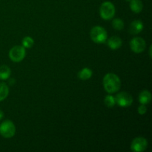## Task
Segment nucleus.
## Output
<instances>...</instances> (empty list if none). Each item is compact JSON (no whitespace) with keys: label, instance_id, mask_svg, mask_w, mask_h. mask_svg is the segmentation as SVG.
I'll use <instances>...</instances> for the list:
<instances>
[{"label":"nucleus","instance_id":"obj_13","mask_svg":"<svg viewBox=\"0 0 152 152\" xmlns=\"http://www.w3.org/2000/svg\"><path fill=\"white\" fill-rule=\"evenodd\" d=\"M92 74H93V72L90 68H84L78 73V77L80 80L85 81V80H89L92 77Z\"/></svg>","mask_w":152,"mask_h":152},{"label":"nucleus","instance_id":"obj_21","mask_svg":"<svg viewBox=\"0 0 152 152\" xmlns=\"http://www.w3.org/2000/svg\"><path fill=\"white\" fill-rule=\"evenodd\" d=\"M149 56H151V46L150 47V49H149Z\"/></svg>","mask_w":152,"mask_h":152},{"label":"nucleus","instance_id":"obj_20","mask_svg":"<svg viewBox=\"0 0 152 152\" xmlns=\"http://www.w3.org/2000/svg\"><path fill=\"white\" fill-rule=\"evenodd\" d=\"M3 117H4V113L2 112V111L0 110V120H1Z\"/></svg>","mask_w":152,"mask_h":152},{"label":"nucleus","instance_id":"obj_7","mask_svg":"<svg viewBox=\"0 0 152 152\" xmlns=\"http://www.w3.org/2000/svg\"><path fill=\"white\" fill-rule=\"evenodd\" d=\"M130 47L133 52L140 53L145 50L146 48V43L145 40L141 37H134L131 40Z\"/></svg>","mask_w":152,"mask_h":152},{"label":"nucleus","instance_id":"obj_4","mask_svg":"<svg viewBox=\"0 0 152 152\" xmlns=\"http://www.w3.org/2000/svg\"><path fill=\"white\" fill-rule=\"evenodd\" d=\"M16 133V126L10 120H5L0 124V134L4 138H11Z\"/></svg>","mask_w":152,"mask_h":152},{"label":"nucleus","instance_id":"obj_11","mask_svg":"<svg viewBox=\"0 0 152 152\" xmlns=\"http://www.w3.org/2000/svg\"><path fill=\"white\" fill-rule=\"evenodd\" d=\"M151 100V94L149 91L144 90L140 94L139 102L142 105H147Z\"/></svg>","mask_w":152,"mask_h":152},{"label":"nucleus","instance_id":"obj_12","mask_svg":"<svg viewBox=\"0 0 152 152\" xmlns=\"http://www.w3.org/2000/svg\"><path fill=\"white\" fill-rule=\"evenodd\" d=\"M129 2H130L131 10L134 13H139L142 11L143 5H142V2L141 0H131Z\"/></svg>","mask_w":152,"mask_h":152},{"label":"nucleus","instance_id":"obj_19","mask_svg":"<svg viewBox=\"0 0 152 152\" xmlns=\"http://www.w3.org/2000/svg\"><path fill=\"white\" fill-rule=\"evenodd\" d=\"M138 113H139L140 115H143V114H145V113L147 112V107L145 106V105H142V104H141V105H140L139 107H138Z\"/></svg>","mask_w":152,"mask_h":152},{"label":"nucleus","instance_id":"obj_3","mask_svg":"<svg viewBox=\"0 0 152 152\" xmlns=\"http://www.w3.org/2000/svg\"><path fill=\"white\" fill-rule=\"evenodd\" d=\"M115 7L111 1H105L102 3L99 8V13L101 17L105 20L112 19L115 15Z\"/></svg>","mask_w":152,"mask_h":152},{"label":"nucleus","instance_id":"obj_14","mask_svg":"<svg viewBox=\"0 0 152 152\" xmlns=\"http://www.w3.org/2000/svg\"><path fill=\"white\" fill-rule=\"evenodd\" d=\"M10 74H11V71L8 66H7V65L0 66V80H7L10 77Z\"/></svg>","mask_w":152,"mask_h":152},{"label":"nucleus","instance_id":"obj_16","mask_svg":"<svg viewBox=\"0 0 152 152\" xmlns=\"http://www.w3.org/2000/svg\"><path fill=\"white\" fill-rule=\"evenodd\" d=\"M124 22L121 19H114L112 22L113 28L117 31H122L124 28Z\"/></svg>","mask_w":152,"mask_h":152},{"label":"nucleus","instance_id":"obj_1","mask_svg":"<svg viewBox=\"0 0 152 152\" xmlns=\"http://www.w3.org/2000/svg\"><path fill=\"white\" fill-rule=\"evenodd\" d=\"M103 87L108 94L116 93L121 87L120 79L117 74L108 73L103 78Z\"/></svg>","mask_w":152,"mask_h":152},{"label":"nucleus","instance_id":"obj_10","mask_svg":"<svg viewBox=\"0 0 152 152\" xmlns=\"http://www.w3.org/2000/svg\"><path fill=\"white\" fill-rule=\"evenodd\" d=\"M122 44H123V42H122L121 38L117 36H113L108 40V47L112 50H117L120 48L122 46Z\"/></svg>","mask_w":152,"mask_h":152},{"label":"nucleus","instance_id":"obj_18","mask_svg":"<svg viewBox=\"0 0 152 152\" xmlns=\"http://www.w3.org/2000/svg\"><path fill=\"white\" fill-rule=\"evenodd\" d=\"M104 102H105V105L107 107H109V108H112L116 104L115 98L113 96H111V95H108V96H105Z\"/></svg>","mask_w":152,"mask_h":152},{"label":"nucleus","instance_id":"obj_5","mask_svg":"<svg viewBox=\"0 0 152 152\" xmlns=\"http://www.w3.org/2000/svg\"><path fill=\"white\" fill-rule=\"evenodd\" d=\"M26 52L23 46H14L9 51V57L13 62H19L25 58Z\"/></svg>","mask_w":152,"mask_h":152},{"label":"nucleus","instance_id":"obj_22","mask_svg":"<svg viewBox=\"0 0 152 152\" xmlns=\"http://www.w3.org/2000/svg\"><path fill=\"white\" fill-rule=\"evenodd\" d=\"M126 1H130L131 0H126Z\"/></svg>","mask_w":152,"mask_h":152},{"label":"nucleus","instance_id":"obj_2","mask_svg":"<svg viewBox=\"0 0 152 152\" xmlns=\"http://www.w3.org/2000/svg\"><path fill=\"white\" fill-rule=\"evenodd\" d=\"M90 36L92 41L97 44H102V43L105 42L107 37H108L107 31H105V28L101 26L94 27L91 30Z\"/></svg>","mask_w":152,"mask_h":152},{"label":"nucleus","instance_id":"obj_9","mask_svg":"<svg viewBox=\"0 0 152 152\" xmlns=\"http://www.w3.org/2000/svg\"><path fill=\"white\" fill-rule=\"evenodd\" d=\"M143 29V24L140 20H134L131 23L129 31L132 35L140 34Z\"/></svg>","mask_w":152,"mask_h":152},{"label":"nucleus","instance_id":"obj_15","mask_svg":"<svg viewBox=\"0 0 152 152\" xmlns=\"http://www.w3.org/2000/svg\"><path fill=\"white\" fill-rule=\"evenodd\" d=\"M9 94V88L4 83H0V102L7 98Z\"/></svg>","mask_w":152,"mask_h":152},{"label":"nucleus","instance_id":"obj_6","mask_svg":"<svg viewBox=\"0 0 152 152\" xmlns=\"http://www.w3.org/2000/svg\"><path fill=\"white\" fill-rule=\"evenodd\" d=\"M116 103L120 107H129L132 105L133 102V97L130 94L127 92H120L117 94V96H115Z\"/></svg>","mask_w":152,"mask_h":152},{"label":"nucleus","instance_id":"obj_8","mask_svg":"<svg viewBox=\"0 0 152 152\" xmlns=\"http://www.w3.org/2000/svg\"><path fill=\"white\" fill-rule=\"evenodd\" d=\"M148 147V141L144 137H136L131 144V149L134 152H142Z\"/></svg>","mask_w":152,"mask_h":152},{"label":"nucleus","instance_id":"obj_17","mask_svg":"<svg viewBox=\"0 0 152 152\" xmlns=\"http://www.w3.org/2000/svg\"><path fill=\"white\" fill-rule=\"evenodd\" d=\"M34 44V41L31 37H26L22 40V46L25 48H31Z\"/></svg>","mask_w":152,"mask_h":152}]
</instances>
